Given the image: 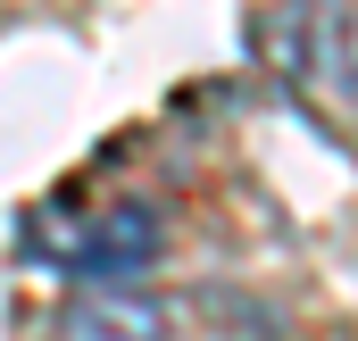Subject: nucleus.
<instances>
[{"mask_svg": "<svg viewBox=\"0 0 358 341\" xmlns=\"http://www.w3.org/2000/svg\"><path fill=\"white\" fill-rule=\"evenodd\" d=\"M259 50L292 92L358 108V0H275L259 17Z\"/></svg>", "mask_w": 358, "mask_h": 341, "instance_id": "f257e3e1", "label": "nucleus"}, {"mask_svg": "<svg viewBox=\"0 0 358 341\" xmlns=\"http://www.w3.org/2000/svg\"><path fill=\"white\" fill-rule=\"evenodd\" d=\"M159 250H167V217L150 200H108V208H92L84 225L67 233L59 266H76L84 283H125V275L159 266Z\"/></svg>", "mask_w": 358, "mask_h": 341, "instance_id": "f03ea898", "label": "nucleus"}, {"mask_svg": "<svg viewBox=\"0 0 358 341\" xmlns=\"http://www.w3.org/2000/svg\"><path fill=\"white\" fill-rule=\"evenodd\" d=\"M50 341H176V308L150 300V291L100 283V291H76L50 317Z\"/></svg>", "mask_w": 358, "mask_h": 341, "instance_id": "7ed1b4c3", "label": "nucleus"}]
</instances>
